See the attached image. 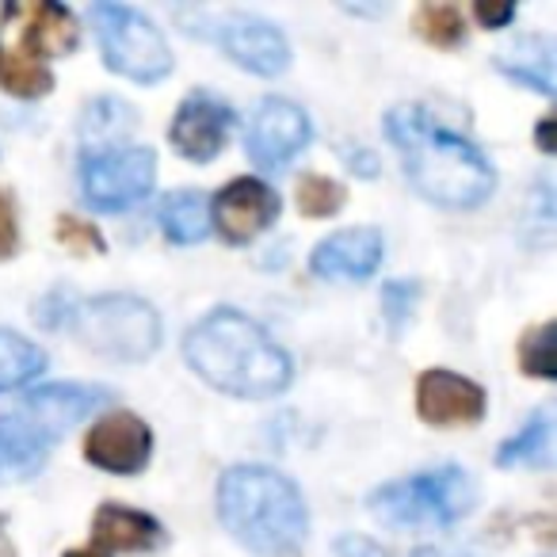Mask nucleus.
<instances>
[{
  "label": "nucleus",
  "mask_w": 557,
  "mask_h": 557,
  "mask_svg": "<svg viewBox=\"0 0 557 557\" xmlns=\"http://www.w3.org/2000/svg\"><path fill=\"white\" fill-rule=\"evenodd\" d=\"M386 138L401 153V169L417 195L447 210H466L488 199L496 176L473 141L443 126L420 103H401L386 115Z\"/></svg>",
  "instance_id": "nucleus-1"
},
{
  "label": "nucleus",
  "mask_w": 557,
  "mask_h": 557,
  "mask_svg": "<svg viewBox=\"0 0 557 557\" xmlns=\"http://www.w3.org/2000/svg\"><path fill=\"white\" fill-rule=\"evenodd\" d=\"M187 363L233 397H275L290 386V356L237 310H214L187 333Z\"/></svg>",
  "instance_id": "nucleus-2"
},
{
  "label": "nucleus",
  "mask_w": 557,
  "mask_h": 557,
  "mask_svg": "<svg viewBox=\"0 0 557 557\" xmlns=\"http://www.w3.org/2000/svg\"><path fill=\"white\" fill-rule=\"evenodd\" d=\"M218 516L225 531L256 557H290L306 539V500L295 481L268 466H237L218 481Z\"/></svg>",
  "instance_id": "nucleus-3"
},
{
  "label": "nucleus",
  "mask_w": 557,
  "mask_h": 557,
  "mask_svg": "<svg viewBox=\"0 0 557 557\" xmlns=\"http://www.w3.org/2000/svg\"><path fill=\"white\" fill-rule=\"evenodd\" d=\"M47 329H70L88 351L108 359H149L161 348V318L153 306L131 295H100V298H65L50 295L35 310Z\"/></svg>",
  "instance_id": "nucleus-4"
},
{
  "label": "nucleus",
  "mask_w": 557,
  "mask_h": 557,
  "mask_svg": "<svg viewBox=\"0 0 557 557\" xmlns=\"http://www.w3.org/2000/svg\"><path fill=\"white\" fill-rule=\"evenodd\" d=\"M108 401V389L100 386H77V382H62V386H42L27 394L20 409L9 417H0V481L4 478H32L42 470L50 447L92 417L100 405Z\"/></svg>",
  "instance_id": "nucleus-5"
},
{
  "label": "nucleus",
  "mask_w": 557,
  "mask_h": 557,
  "mask_svg": "<svg viewBox=\"0 0 557 557\" xmlns=\"http://www.w3.org/2000/svg\"><path fill=\"white\" fill-rule=\"evenodd\" d=\"M371 511L389 527H450L473 504V485L458 466L389 481L371 496Z\"/></svg>",
  "instance_id": "nucleus-6"
},
{
  "label": "nucleus",
  "mask_w": 557,
  "mask_h": 557,
  "mask_svg": "<svg viewBox=\"0 0 557 557\" xmlns=\"http://www.w3.org/2000/svg\"><path fill=\"white\" fill-rule=\"evenodd\" d=\"M88 20L96 24V39H100L103 58H108V65L119 77L153 85V81L172 73L169 42L141 12L123 9V4H92Z\"/></svg>",
  "instance_id": "nucleus-7"
},
{
  "label": "nucleus",
  "mask_w": 557,
  "mask_h": 557,
  "mask_svg": "<svg viewBox=\"0 0 557 557\" xmlns=\"http://www.w3.org/2000/svg\"><path fill=\"white\" fill-rule=\"evenodd\" d=\"M157 157L146 146L96 149L81 164V187L88 207L96 210H126L153 191Z\"/></svg>",
  "instance_id": "nucleus-8"
},
{
  "label": "nucleus",
  "mask_w": 557,
  "mask_h": 557,
  "mask_svg": "<svg viewBox=\"0 0 557 557\" xmlns=\"http://www.w3.org/2000/svg\"><path fill=\"white\" fill-rule=\"evenodd\" d=\"M310 141V119L298 103L290 100H263L248 123V157L260 169H283L295 161Z\"/></svg>",
  "instance_id": "nucleus-9"
},
{
  "label": "nucleus",
  "mask_w": 557,
  "mask_h": 557,
  "mask_svg": "<svg viewBox=\"0 0 557 557\" xmlns=\"http://www.w3.org/2000/svg\"><path fill=\"white\" fill-rule=\"evenodd\" d=\"M85 455L108 473H141L153 455V432L134 412H111L88 428Z\"/></svg>",
  "instance_id": "nucleus-10"
},
{
  "label": "nucleus",
  "mask_w": 557,
  "mask_h": 557,
  "mask_svg": "<svg viewBox=\"0 0 557 557\" xmlns=\"http://www.w3.org/2000/svg\"><path fill=\"white\" fill-rule=\"evenodd\" d=\"M214 39L240 70L260 73V77H275L290 62V47L283 39V32L260 16H225L218 24Z\"/></svg>",
  "instance_id": "nucleus-11"
},
{
  "label": "nucleus",
  "mask_w": 557,
  "mask_h": 557,
  "mask_svg": "<svg viewBox=\"0 0 557 557\" xmlns=\"http://www.w3.org/2000/svg\"><path fill=\"white\" fill-rule=\"evenodd\" d=\"M278 195L275 187H268L263 180L240 176L225 187L214 199V222L230 245H245V240L260 237L271 222L278 218Z\"/></svg>",
  "instance_id": "nucleus-12"
},
{
  "label": "nucleus",
  "mask_w": 557,
  "mask_h": 557,
  "mask_svg": "<svg viewBox=\"0 0 557 557\" xmlns=\"http://www.w3.org/2000/svg\"><path fill=\"white\" fill-rule=\"evenodd\" d=\"M230 131H233V111L222 100H214V96L195 92L180 103L176 119H172V146L187 161L207 164L222 153V146L230 141Z\"/></svg>",
  "instance_id": "nucleus-13"
},
{
  "label": "nucleus",
  "mask_w": 557,
  "mask_h": 557,
  "mask_svg": "<svg viewBox=\"0 0 557 557\" xmlns=\"http://www.w3.org/2000/svg\"><path fill=\"white\" fill-rule=\"evenodd\" d=\"M417 412L435 428L478 424L485 417V389L450 371H424L417 382Z\"/></svg>",
  "instance_id": "nucleus-14"
},
{
  "label": "nucleus",
  "mask_w": 557,
  "mask_h": 557,
  "mask_svg": "<svg viewBox=\"0 0 557 557\" xmlns=\"http://www.w3.org/2000/svg\"><path fill=\"white\" fill-rule=\"evenodd\" d=\"M382 263V237L379 230H356L333 233L329 240H321V248L310 256V268L321 278H348V283H363L379 271Z\"/></svg>",
  "instance_id": "nucleus-15"
},
{
  "label": "nucleus",
  "mask_w": 557,
  "mask_h": 557,
  "mask_svg": "<svg viewBox=\"0 0 557 557\" xmlns=\"http://www.w3.org/2000/svg\"><path fill=\"white\" fill-rule=\"evenodd\" d=\"M92 539L103 549H123V554H153L164 542V531L146 511L123 508V504H103L92 519Z\"/></svg>",
  "instance_id": "nucleus-16"
},
{
  "label": "nucleus",
  "mask_w": 557,
  "mask_h": 557,
  "mask_svg": "<svg viewBox=\"0 0 557 557\" xmlns=\"http://www.w3.org/2000/svg\"><path fill=\"white\" fill-rule=\"evenodd\" d=\"M24 50L27 58H58L77 47V20L62 4H32L24 9Z\"/></svg>",
  "instance_id": "nucleus-17"
},
{
  "label": "nucleus",
  "mask_w": 557,
  "mask_h": 557,
  "mask_svg": "<svg viewBox=\"0 0 557 557\" xmlns=\"http://www.w3.org/2000/svg\"><path fill=\"white\" fill-rule=\"evenodd\" d=\"M496 70L516 77L519 85H531L539 92H554V47L546 39H519L496 58Z\"/></svg>",
  "instance_id": "nucleus-18"
},
{
  "label": "nucleus",
  "mask_w": 557,
  "mask_h": 557,
  "mask_svg": "<svg viewBox=\"0 0 557 557\" xmlns=\"http://www.w3.org/2000/svg\"><path fill=\"white\" fill-rule=\"evenodd\" d=\"M161 230L169 233L172 245H191L202 240L210 230V202L202 191H172L161 202Z\"/></svg>",
  "instance_id": "nucleus-19"
},
{
  "label": "nucleus",
  "mask_w": 557,
  "mask_h": 557,
  "mask_svg": "<svg viewBox=\"0 0 557 557\" xmlns=\"http://www.w3.org/2000/svg\"><path fill=\"white\" fill-rule=\"evenodd\" d=\"M42 367H47V356H42L39 344H32L20 333H9V329H0V394L39 379Z\"/></svg>",
  "instance_id": "nucleus-20"
},
{
  "label": "nucleus",
  "mask_w": 557,
  "mask_h": 557,
  "mask_svg": "<svg viewBox=\"0 0 557 557\" xmlns=\"http://www.w3.org/2000/svg\"><path fill=\"white\" fill-rule=\"evenodd\" d=\"M549 458H554V420H549V412H539L516 440H508L496 450L500 466H549Z\"/></svg>",
  "instance_id": "nucleus-21"
},
{
  "label": "nucleus",
  "mask_w": 557,
  "mask_h": 557,
  "mask_svg": "<svg viewBox=\"0 0 557 557\" xmlns=\"http://www.w3.org/2000/svg\"><path fill=\"white\" fill-rule=\"evenodd\" d=\"M0 88L9 96H20V100H35V96H47L54 88V77L42 62L12 50V54H0Z\"/></svg>",
  "instance_id": "nucleus-22"
},
{
  "label": "nucleus",
  "mask_w": 557,
  "mask_h": 557,
  "mask_svg": "<svg viewBox=\"0 0 557 557\" xmlns=\"http://www.w3.org/2000/svg\"><path fill=\"white\" fill-rule=\"evenodd\" d=\"M412 27L420 32V39L440 50H450L466 39V20L455 4H424L417 12V20H412Z\"/></svg>",
  "instance_id": "nucleus-23"
},
{
  "label": "nucleus",
  "mask_w": 557,
  "mask_h": 557,
  "mask_svg": "<svg viewBox=\"0 0 557 557\" xmlns=\"http://www.w3.org/2000/svg\"><path fill=\"white\" fill-rule=\"evenodd\" d=\"M554 333H557L554 321L523 333V341H519V367H523V374H534V379H554L557 374L554 371Z\"/></svg>",
  "instance_id": "nucleus-24"
},
{
  "label": "nucleus",
  "mask_w": 557,
  "mask_h": 557,
  "mask_svg": "<svg viewBox=\"0 0 557 557\" xmlns=\"http://www.w3.org/2000/svg\"><path fill=\"white\" fill-rule=\"evenodd\" d=\"M344 207V187L329 176H302L298 184V210L306 218H333Z\"/></svg>",
  "instance_id": "nucleus-25"
},
{
  "label": "nucleus",
  "mask_w": 557,
  "mask_h": 557,
  "mask_svg": "<svg viewBox=\"0 0 557 557\" xmlns=\"http://www.w3.org/2000/svg\"><path fill=\"white\" fill-rule=\"evenodd\" d=\"M54 233H58V240L70 248V252H81V256L103 252V237H100V230H96L92 222H81V218L62 214V218H58V225H54Z\"/></svg>",
  "instance_id": "nucleus-26"
},
{
  "label": "nucleus",
  "mask_w": 557,
  "mask_h": 557,
  "mask_svg": "<svg viewBox=\"0 0 557 557\" xmlns=\"http://www.w3.org/2000/svg\"><path fill=\"white\" fill-rule=\"evenodd\" d=\"M20 245V230H16V207H12V195L0 191V260H9Z\"/></svg>",
  "instance_id": "nucleus-27"
},
{
  "label": "nucleus",
  "mask_w": 557,
  "mask_h": 557,
  "mask_svg": "<svg viewBox=\"0 0 557 557\" xmlns=\"http://www.w3.org/2000/svg\"><path fill=\"white\" fill-rule=\"evenodd\" d=\"M417 298V287H405V283H389L386 287V313H389V325H401L405 318H409V302Z\"/></svg>",
  "instance_id": "nucleus-28"
},
{
  "label": "nucleus",
  "mask_w": 557,
  "mask_h": 557,
  "mask_svg": "<svg viewBox=\"0 0 557 557\" xmlns=\"http://www.w3.org/2000/svg\"><path fill=\"white\" fill-rule=\"evenodd\" d=\"M473 16H478L485 27H504L511 16H516V9H511V4H488V0H478V4H473Z\"/></svg>",
  "instance_id": "nucleus-29"
},
{
  "label": "nucleus",
  "mask_w": 557,
  "mask_h": 557,
  "mask_svg": "<svg viewBox=\"0 0 557 557\" xmlns=\"http://www.w3.org/2000/svg\"><path fill=\"white\" fill-rule=\"evenodd\" d=\"M336 554H341V557H379V546H374V542L356 539V534H351V539H341V542H336Z\"/></svg>",
  "instance_id": "nucleus-30"
},
{
  "label": "nucleus",
  "mask_w": 557,
  "mask_h": 557,
  "mask_svg": "<svg viewBox=\"0 0 557 557\" xmlns=\"http://www.w3.org/2000/svg\"><path fill=\"white\" fill-rule=\"evenodd\" d=\"M549 126H554V119H542V126H539V146L542 149H546V153H549V149H554V141H549Z\"/></svg>",
  "instance_id": "nucleus-31"
},
{
  "label": "nucleus",
  "mask_w": 557,
  "mask_h": 557,
  "mask_svg": "<svg viewBox=\"0 0 557 557\" xmlns=\"http://www.w3.org/2000/svg\"><path fill=\"white\" fill-rule=\"evenodd\" d=\"M412 557H462V554H447V549H417V554H412Z\"/></svg>",
  "instance_id": "nucleus-32"
},
{
  "label": "nucleus",
  "mask_w": 557,
  "mask_h": 557,
  "mask_svg": "<svg viewBox=\"0 0 557 557\" xmlns=\"http://www.w3.org/2000/svg\"><path fill=\"white\" fill-rule=\"evenodd\" d=\"M65 557H108V554H100V549H70Z\"/></svg>",
  "instance_id": "nucleus-33"
}]
</instances>
